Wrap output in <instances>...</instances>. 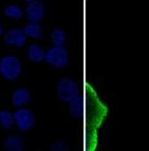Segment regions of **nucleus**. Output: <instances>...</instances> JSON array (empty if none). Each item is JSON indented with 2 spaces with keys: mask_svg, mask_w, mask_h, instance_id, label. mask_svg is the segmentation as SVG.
I'll return each instance as SVG.
<instances>
[{
  "mask_svg": "<svg viewBox=\"0 0 149 151\" xmlns=\"http://www.w3.org/2000/svg\"><path fill=\"white\" fill-rule=\"evenodd\" d=\"M13 117L17 127L22 131H26L32 128L34 125V115L28 109L21 108L16 110Z\"/></svg>",
  "mask_w": 149,
  "mask_h": 151,
  "instance_id": "39448f33",
  "label": "nucleus"
},
{
  "mask_svg": "<svg viewBox=\"0 0 149 151\" xmlns=\"http://www.w3.org/2000/svg\"><path fill=\"white\" fill-rule=\"evenodd\" d=\"M4 147L7 150L21 151L23 150V140L19 136H9L4 141Z\"/></svg>",
  "mask_w": 149,
  "mask_h": 151,
  "instance_id": "9d476101",
  "label": "nucleus"
},
{
  "mask_svg": "<svg viewBox=\"0 0 149 151\" xmlns=\"http://www.w3.org/2000/svg\"><path fill=\"white\" fill-rule=\"evenodd\" d=\"M45 60L55 67H64L68 63V54L62 46H54L45 53Z\"/></svg>",
  "mask_w": 149,
  "mask_h": 151,
  "instance_id": "20e7f679",
  "label": "nucleus"
},
{
  "mask_svg": "<svg viewBox=\"0 0 149 151\" xmlns=\"http://www.w3.org/2000/svg\"><path fill=\"white\" fill-rule=\"evenodd\" d=\"M28 58L34 62H41L45 59V52L42 48L37 44H31L28 47Z\"/></svg>",
  "mask_w": 149,
  "mask_h": 151,
  "instance_id": "1a4fd4ad",
  "label": "nucleus"
},
{
  "mask_svg": "<svg viewBox=\"0 0 149 151\" xmlns=\"http://www.w3.org/2000/svg\"><path fill=\"white\" fill-rule=\"evenodd\" d=\"M23 31L27 36L36 38V39L41 38V35H42V29H41V26L37 22H30L29 24L25 26Z\"/></svg>",
  "mask_w": 149,
  "mask_h": 151,
  "instance_id": "9b49d317",
  "label": "nucleus"
},
{
  "mask_svg": "<svg viewBox=\"0 0 149 151\" xmlns=\"http://www.w3.org/2000/svg\"><path fill=\"white\" fill-rule=\"evenodd\" d=\"M69 104L71 115L84 123L87 150H94L97 145V130L107 115V108L87 83L84 86V93L82 95L79 93Z\"/></svg>",
  "mask_w": 149,
  "mask_h": 151,
  "instance_id": "f257e3e1",
  "label": "nucleus"
},
{
  "mask_svg": "<svg viewBox=\"0 0 149 151\" xmlns=\"http://www.w3.org/2000/svg\"><path fill=\"white\" fill-rule=\"evenodd\" d=\"M27 16L31 22H38L44 16V6L39 0H28Z\"/></svg>",
  "mask_w": 149,
  "mask_h": 151,
  "instance_id": "423d86ee",
  "label": "nucleus"
},
{
  "mask_svg": "<svg viewBox=\"0 0 149 151\" xmlns=\"http://www.w3.org/2000/svg\"><path fill=\"white\" fill-rule=\"evenodd\" d=\"M0 73L7 80H14L21 73L19 60L13 56H5L0 60Z\"/></svg>",
  "mask_w": 149,
  "mask_h": 151,
  "instance_id": "f03ea898",
  "label": "nucleus"
},
{
  "mask_svg": "<svg viewBox=\"0 0 149 151\" xmlns=\"http://www.w3.org/2000/svg\"><path fill=\"white\" fill-rule=\"evenodd\" d=\"M26 41V34L17 28L8 30L5 34V43L9 46H23Z\"/></svg>",
  "mask_w": 149,
  "mask_h": 151,
  "instance_id": "0eeeda50",
  "label": "nucleus"
},
{
  "mask_svg": "<svg viewBox=\"0 0 149 151\" xmlns=\"http://www.w3.org/2000/svg\"><path fill=\"white\" fill-rule=\"evenodd\" d=\"M58 96L64 102H70L75 96L79 94V87L71 79L64 78L59 81L58 87Z\"/></svg>",
  "mask_w": 149,
  "mask_h": 151,
  "instance_id": "7ed1b4c3",
  "label": "nucleus"
},
{
  "mask_svg": "<svg viewBox=\"0 0 149 151\" xmlns=\"http://www.w3.org/2000/svg\"><path fill=\"white\" fill-rule=\"evenodd\" d=\"M1 32H2V30H1V26H0V36H1Z\"/></svg>",
  "mask_w": 149,
  "mask_h": 151,
  "instance_id": "2eb2a0df",
  "label": "nucleus"
},
{
  "mask_svg": "<svg viewBox=\"0 0 149 151\" xmlns=\"http://www.w3.org/2000/svg\"><path fill=\"white\" fill-rule=\"evenodd\" d=\"M4 14L9 18H20L22 17V10L16 5H9L4 9Z\"/></svg>",
  "mask_w": 149,
  "mask_h": 151,
  "instance_id": "ddd939ff",
  "label": "nucleus"
},
{
  "mask_svg": "<svg viewBox=\"0 0 149 151\" xmlns=\"http://www.w3.org/2000/svg\"><path fill=\"white\" fill-rule=\"evenodd\" d=\"M12 103L15 106H23L29 101V92L25 88L17 89L12 94Z\"/></svg>",
  "mask_w": 149,
  "mask_h": 151,
  "instance_id": "6e6552de",
  "label": "nucleus"
},
{
  "mask_svg": "<svg viewBox=\"0 0 149 151\" xmlns=\"http://www.w3.org/2000/svg\"><path fill=\"white\" fill-rule=\"evenodd\" d=\"M13 114H11L9 111H1L0 112V125L3 128L8 129L13 124Z\"/></svg>",
  "mask_w": 149,
  "mask_h": 151,
  "instance_id": "f8f14e48",
  "label": "nucleus"
},
{
  "mask_svg": "<svg viewBox=\"0 0 149 151\" xmlns=\"http://www.w3.org/2000/svg\"><path fill=\"white\" fill-rule=\"evenodd\" d=\"M51 40L54 46H62L65 41V33L61 29H55L51 33Z\"/></svg>",
  "mask_w": 149,
  "mask_h": 151,
  "instance_id": "4468645a",
  "label": "nucleus"
}]
</instances>
